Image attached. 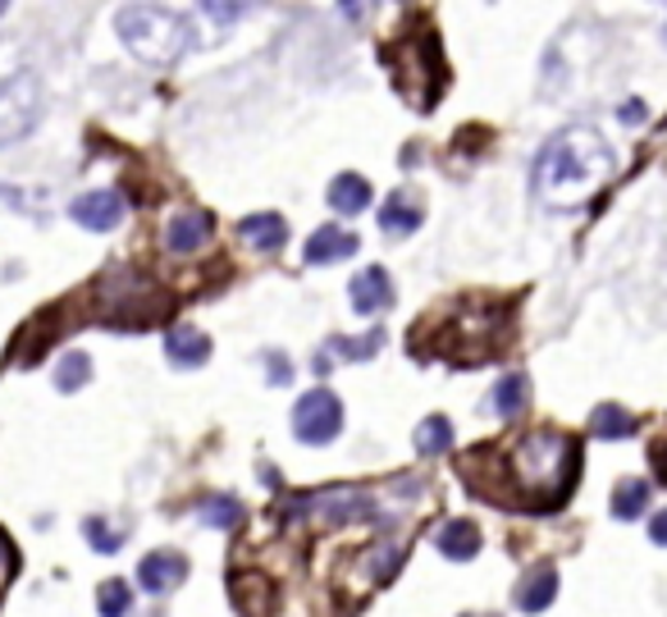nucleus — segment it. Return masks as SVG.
Returning a JSON list of instances; mask_svg holds the SVG:
<instances>
[{"mask_svg":"<svg viewBox=\"0 0 667 617\" xmlns=\"http://www.w3.org/2000/svg\"><path fill=\"white\" fill-rule=\"evenodd\" d=\"M490 457V485H480L484 499H494L512 512H553L572 494L576 467H581V444L562 430H535V434H512L499 449H480Z\"/></svg>","mask_w":667,"mask_h":617,"instance_id":"nucleus-1","label":"nucleus"},{"mask_svg":"<svg viewBox=\"0 0 667 617\" xmlns=\"http://www.w3.org/2000/svg\"><path fill=\"white\" fill-rule=\"evenodd\" d=\"M612 170H618V156H612L599 128L572 124L553 133L535 156V197L545 206H558V211H576V206L595 201L599 188H608Z\"/></svg>","mask_w":667,"mask_h":617,"instance_id":"nucleus-2","label":"nucleus"},{"mask_svg":"<svg viewBox=\"0 0 667 617\" xmlns=\"http://www.w3.org/2000/svg\"><path fill=\"white\" fill-rule=\"evenodd\" d=\"M115 33L133 56L151 69H169L188 56L192 46V23L165 5H124L115 14Z\"/></svg>","mask_w":667,"mask_h":617,"instance_id":"nucleus-3","label":"nucleus"},{"mask_svg":"<svg viewBox=\"0 0 667 617\" xmlns=\"http://www.w3.org/2000/svg\"><path fill=\"white\" fill-rule=\"evenodd\" d=\"M384 65L394 69V83L398 92L412 101L417 110H434V101H440L448 73H444V56H440V42H434L430 28H417L398 37L394 46H384Z\"/></svg>","mask_w":667,"mask_h":617,"instance_id":"nucleus-4","label":"nucleus"},{"mask_svg":"<svg viewBox=\"0 0 667 617\" xmlns=\"http://www.w3.org/2000/svg\"><path fill=\"white\" fill-rule=\"evenodd\" d=\"M453 321H457V329L444 334V339H434L430 352L453 357L457 366H476V362H484V357L499 352L503 339H507V306L461 302Z\"/></svg>","mask_w":667,"mask_h":617,"instance_id":"nucleus-5","label":"nucleus"},{"mask_svg":"<svg viewBox=\"0 0 667 617\" xmlns=\"http://www.w3.org/2000/svg\"><path fill=\"white\" fill-rule=\"evenodd\" d=\"M96 306H101V316H106L110 325H119V329H142V325H151V321L165 316L169 298L156 284H151V279H142L138 270H110L96 284Z\"/></svg>","mask_w":667,"mask_h":617,"instance_id":"nucleus-6","label":"nucleus"},{"mask_svg":"<svg viewBox=\"0 0 667 617\" xmlns=\"http://www.w3.org/2000/svg\"><path fill=\"white\" fill-rule=\"evenodd\" d=\"M42 119V79L33 69H19L10 79H0V147L33 133Z\"/></svg>","mask_w":667,"mask_h":617,"instance_id":"nucleus-7","label":"nucleus"},{"mask_svg":"<svg viewBox=\"0 0 667 617\" xmlns=\"http://www.w3.org/2000/svg\"><path fill=\"white\" fill-rule=\"evenodd\" d=\"M293 430H297L302 444H316V449L329 444L334 434L343 430V403L334 398L329 389H312L293 407Z\"/></svg>","mask_w":667,"mask_h":617,"instance_id":"nucleus-8","label":"nucleus"},{"mask_svg":"<svg viewBox=\"0 0 667 617\" xmlns=\"http://www.w3.org/2000/svg\"><path fill=\"white\" fill-rule=\"evenodd\" d=\"M348 298H352V312L356 316H379L394 306V279L384 266H366L362 275L348 284Z\"/></svg>","mask_w":667,"mask_h":617,"instance_id":"nucleus-9","label":"nucleus"},{"mask_svg":"<svg viewBox=\"0 0 667 617\" xmlns=\"http://www.w3.org/2000/svg\"><path fill=\"white\" fill-rule=\"evenodd\" d=\"M69 216L79 220L83 229H92V234H110V229L124 220V197L115 188H96V193H83L79 201L69 206Z\"/></svg>","mask_w":667,"mask_h":617,"instance_id":"nucleus-10","label":"nucleus"},{"mask_svg":"<svg viewBox=\"0 0 667 617\" xmlns=\"http://www.w3.org/2000/svg\"><path fill=\"white\" fill-rule=\"evenodd\" d=\"M211 243V216L207 211H178L165 224V247L174 256H197L201 247Z\"/></svg>","mask_w":667,"mask_h":617,"instance_id":"nucleus-11","label":"nucleus"},{"mask_svg":"<svg viewBox=\"0 0 667 617\" xmlns=\"http://www.w3.org/2000/svg\"><path fill=\"white\" fill-rule=\"evenodd\" d=\"M188 577V558L174 554V549H161V554H147L138 562V581L147 595H169V590Z\"/></svg>","mask_w":667,"mask_h":617,"instance_id":"nucleus-12","label":"nucleus"},{"mask_svg":"<svg viewBox=\"0 0 667 617\" xmlns=\"http://www.w3.org/2000/svg\"><path fill=\"white\" fill-rule=\"evenodd\" d=\"M362 247L356 243V234H348V229H339V224H325V229H316L312 238H306V266H334V261H348V256Z\"/></svg>","mask_w":667,"mask_h":617,"instance_id":"nucleus-13","label":"nucleus"},{"mask_svg":"<svg viewBox=\"0 0 667 617\" xmlns=\"http://www.w3.org/2000/svg\"><path fill=\"white\" fill-rule=\"evenodd\" d=\"M165 352H169V362L174 366H207V357H211V339L201 334L197 325H169L165 329Z\"/></svg>","mask_w":667,"mask_h":617,"instance_id":"nucleus-14","label":"nucleus"},{"mask_svg":"<svg viewBox=\"0 0 667 617\" xmlns=\"http://www.w3.org/2000/svg\"><path fill=\"white\" fill-rule=\"evenodd\" d=\"M238 234H243L256 252H279V247L289 243V224H284V216L261 211V216H247V220L238 224Z\"/></svg>","mask_w":667,"mask_h":617,"instance_id":"nucleus-15","label":"nucleus"},{"mask_svg":"<svg viewBox=\"0 0 667 617\" xmlns=\"http://www.w3.org/2000/svg\"><path fill=\"white\" fill-rule=\"evenodd\" d=\"M379 229H384V234H394V238L417 234V229H421V201L407 197V193H394L389 201L379 206Z\"/></svg>","mask_w":667,"mask_h":617,"instance_id":"nucleus-16","label":"nucleus"},{"mask_svg":"<svg viewBox=\"0 0 667 617\" xmlns=\"http://www.w3.org/2000/svg\"><path fill=\"white\" fill-rule=\"evenodd\" d=\"M434 545H440V554L453 558V562H471L480 554V526L457 517V522H448L440 535H434Z\"/></svg>","mask_w":667,"mask_h":617,"instance_id":"nucleus-17","label":"nucleus"},{"mask_svg":"<svg viewBox=\"0 0 667 617\" xmlns=\"http://www.w3.org/2000/svg\"><path fill=\"white\" fill-rule=\"evenodd\" d=\"M329 206L339 216H362L366 206H371V184H366L362 174H339L329 184Z\"/></svg>","mask_w":667,"mask_h":617,"instance_id":"nucleus-18","label":"nucleus"},{"mask_svg":"<svg viewBox=\"0 0 667 617\" xmlns=\"http://www.w3.org/2000/svg\"><path fill=\"white\" fill-rule=\"evenodd\" d=\"M526 403H530V380L522 375V371H512V375H503L499 384H494V394H490V407L499 411L503 421H512V417H522L526 411Z\"/></svg>","mask_w":667,"mask_h":617,"instance_id":"nucleus-19","label":"nucleus"},{"mask_svg":"<svg viewBox=\"0 0 667 617\" xmlns=\"http://www.w3.org/2000/svg\"><path fill=\"white\" fill-rule=\"evenodd\" d=\"M558 595V572L553 568H535L522 585H517V608L522 613H545Z\"/></svg>","mask_w":667,"mask_h":617,"instance_id":"nucleus-20","label":"nucleus"},{"mask_svg":"<svg viewBox=\"0 0 667 617\" xmlns=\"http://www.w3.org/2000/svg\"><path fill=\"white\" fill-rule=\"evenodd\" d=\"M645 508H650V485L645 480H622L618 490H612V517L618 522H635Z\"/></svg>","mask_w":667,"mask_h":617,"instance_id":"nucleus-21","label":"nucleus"},{"mask_svg":"<svg viewBox=\"0 0 667 617\" xmlns=\"http://www.w3.org/2000/svg\"><path fill=\"white\" fill-rule=\"evenodd\" d=\"M589 430H595L599 440H627V434L635 430V421H631L627 407L604 403V407H595V417H589Z\"/></svg>","mask_w":667,"mask_h":617,"instance_id":"nucleus-22","label":"nucleus"},{"mask_svg":"<svg viewBox=\"0 0 667 617\" xmlns=\"http://www.w3.org/2000/svg\"><path fill=\"white\" fill-rule=\"evenodd\" d=\"M384 348V329L375 325V329H366L362 339H348V334H339V339H329V348L325 352H339L343 362H371V357Z\"/></svg>","mask_w":667,"mask_h":617,"instance_id":"nucleus-23","label":"nucleus"},{"mask_svg":"<svg viewBox=\"0 0 667 617\" xmlns=\"http://www.w3.org/2000/svg\"><path fill=\"white\" fill-rule=\"evenodd\" d=\"M453 449V421L448 417H425L417 426V453L421 457H440Z\"/></svg>","mask_w":667,"mask_h":617,"instance_id":"nucleus-24","label":"nucleus"},{"mask_svg":"<svg viewBox=\"0 0 667 617\" xmlns=\"http://www.w3.org/2000/svg\"><path fill=\"white\" fill-rule=\"evenodd\" d=\"M87 380H92V362H87V352H65V357H60V366H56V389L73 394V389H83Z\"/></svg>","mask_w":667,"mask_h":617,"instance_id":"nucleus-25","label":"nucleus"},{"mask_svg":"<svg viewBox=\"0 0 667 617\" xmlns=\"http://www.w3.org/2000/svg\"><path fill=\"white\" fill-rule=\"evenodd\" d=\"M96 608L101 617H128V608H133V590H128V581H106L96 590Z\"/></svg>","mask_w":667,"mask_h":617,"instance_id":"nucleus-26","label":"nucleus"},{"mask_svg":"<svg viewBox=\"0 0 667 617\" xmlns=\"http://www.w3.org/2000/svg\"><path fill=\"white\" fill-rule=\"evenodd\" d=\"M201 10H207L211 23H220V28H229V23H238L243 14H251L261 0H197Z\"/></svg>","mask_w":667,"mask_h":617,"instance_id":"nucleus-27","label":"nucleus"},{"mask_svg":"<svg viewBox=\"0 0 667 617\" xmlns=\"http://www.w3.org/2000/svg\"><path fill=\"white\" fill-rule=\"evenodd\" d=\"M201 522L220 526V531H234L243 522V503L238 499H207L201 503Z\"/></svg>","mask_w":667,"mask_h":617,"instance_id":"nucleus-28","label":"nucleus"},{"mask_svg":"<svg viewBox=\"0 0 667 617\" xmlns=\"http://www.w3.org/2000/svg\"><path fill=\"white\" fill-rule=\"evenodd\" d=\"M83 535L92 539V549H96V554H115V549L124 545V535H119V531H110V526L101 522V517H87V522H83Z\"/></svg>","mask_w":667,"mask_h":617,"instance_id":"nucleus-29","label":"nucleus"},{"mask_svg":"<svg viewBox=\"0 0 667 617\" xmlns=\"http://www.w3.org/2000/svg\"><path fill=\"white\" fill-rule=\"evenodd\" d=\"M266 375H270V384H274V389H284V384L293 380V366H289V357H284V352H270V357H266Z\"/></svg>","mask_w":667,"mask_h":617,"instance_id":"nucleus-30","label":"nucleus"},{"mask_svg":"<svg viewBox=\"0 0 667 617\" xmlns=\"http://www.w3.org/2000/svg\"><path fill=\"white\" fill-rule=\"evenodd\" d=\"M645 115H650V110H645V101H622V110H618L622 124H645Z\"/></svg>","mask_w":667,"mask_h":617,"instance_id":"nucleus-31","label":"nucleus"},{"mask_svg":"<svg viewBox=\"0 0 667 617\" xmlns=\"http://www.w3.org/2000/svg\"><path fill=\"white\" fill-rule=\"evenodd\" d=\"M650 539H654V545H667V508L650 522Z\"/></svg>","mask_w":667,"mask_h":617,"instance_id":"nucleus-32","label":"nucleus"},{"mask_svg":"<svg viewBox=\"0 0 667 617\" xmlns=\"http://www.w3.org/2000/svg\"><path fill=\"white\" fill-rule=\"evenodd\" d=\"M339 10H343L352 23H356V19H362V10H366V0H339Z\"/></svg>","mask_w":667,"mask_h":617,"instance_id":"nucleus-33","label":"nucleus"},{"mask_svg":"<svg viewBox=\"0 0 667 617\" xmlns=\"http://www.w3.org/2000/svg\"><path fill=\"white\" fill-rule=\"evenodd\" d=\"M312 366H316V375H329V371H334V362H329V352H320V357H316V362H312Z\"/></svg>","mask_w":667,"mask_h":617,"instance_id":"nucleus-34","label":"nucleus"},{"mask_svg":"<svg viewBox=\"0 0 667 617\" xmlns=\"http://www.w3.org/2000/svg\"><path fill=\"white\" fill-rule=\"evenodd\" d=\"M261 480L270 485V490H279V472H274V467H266V472H261Z\"/></svg>","mask_w":667,"mask_h":617,"instance_id":"nucleus-35","label":"nucleus"},{"mask_svg":"<svg viewBox=\"0 0 667 617\" xmlns=\"http://www.w3.org/2000/svg\"><path fill=\"white\" fill-rule=\"evenodd\" d=\"M658 467H663V472H658V476H663V480H667V457H658Z\"/></svg>","mask_w":667,"mask_h":617,"instance_id":"nucleus-36","label":"nucleus"},{"mask_svg":"<svg viewBox=\"0 0 667 617\" xmlns=\"http://www.w3.org/2000/svg\"><path fill=\"white\" fill-rule=\"evenodd\" d=\"M5 5H10V0H0V14H5Z\"/></svg>","mask_w":667,"mask_h":617,"instance_id":"nucleus-37","label":"nucleus"},{"mask_svg":"<svg viewBox=\"0 0 667 617\" xmlns=\"http://www.w3.org/2000/svg\"><path fill=\"white\" fill-rule=\"evenodd\" d=\"M461 617H476V613H461Z\"/></svg>","mask_w":667,"mask_h":617,"instance_id":"nucleus-38","label":"nucleus"}]
</instances>
